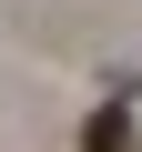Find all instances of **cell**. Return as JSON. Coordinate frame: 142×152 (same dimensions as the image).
<instances>
[{"label": "cell", "mask_w": 142, "mask_h": 152, "mask_svg": "<svg viewBox=\"0 0 142 152\" xmlns=\"http://www.w3.org/2000/svg\"><path fill=\"white\" fill-rule=\"evenodd\" d=\"M81 152H132V112H122V102H102V112H91V132H81Z\"/></svg>", "instance_id": "1"}]
</instances>
